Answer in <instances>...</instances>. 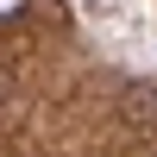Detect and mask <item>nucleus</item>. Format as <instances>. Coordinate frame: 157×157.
<instances>
[{
  "instance_id": "obj_1",
  "label": "nucleus",
  "mask_w": 157,
  "mask_h": 157,
  "mask_svg": "<svg viewBox=\"0 0 157 157\" xmlns=\"http://www.w3.org/2000/svg\"><path fill=\"white\" fill-rule=\"evenodd\" d=\"M25 13V0H0V19H19Z\"/></svg>"
}]
</instances>
